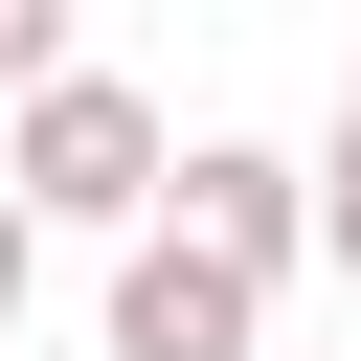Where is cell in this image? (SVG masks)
Segmentation results:
<instances>
[{"instance_id":"6da1fadb","label":"cell","mask_w":361,"mask_h":361,"mask_svg":"<svg viewBox=\"0 0 361 361\" xmlns=\"http://www.w3.org/2000/svg\"><path fill=\"white\" fill-rule=\"evenodd\" d=\"M158 90H113V68H45L23 113H0V203H23V248L45 226H158Z\"/></svg>"},{"instance_id":"7a4b0ae2","label":"cell","mask_w":361,"mask_h":361,"mask_svg":"<svg viewBox=\"0 0 361 361\" xmlns=\"http://www.w3.org/2000/svg\"><path fill=\"white\" fill-rule=\"evenodd\" d=\"M158 226H180L203 271H248V293H271V271L316 248V158H271V135H203V158H158Z\"/></svg>"},{"instance_id":"3957f363","label":"cell","mask_w":361,"mask_h":361,"mask_svg":"<svg viewBox=\"0 0 361 361\" xmlns=\"http://www.w3.org/2000/svg\"><path fill=\"white\" fill-rule=\"evenodd\" d=\"M248 338H271V293H248V271H203L180 226H135V248H113V361H248Z\"/></svg>"},{"instance_id":"277c9868","label":"cell","mask_w":361,"mask_h":361,"mask_svg":"<svg viewBox=\"0 0 361 361\" xmlns=\"http://www.w3.org/2000/svg\"><path fill=\"white\" fill-rule=\"evenodd\" d=\"M45 68H90V45H68V0H0V113H23Z\"/></svg>"},{"instance_id":"5b68a950","label":"cell","mask_w":361,"mask_h":361,"mask_svg":"<svg viewBox=\"0 0 361 361\" xmlns=\"http://www.w3.org/2000/svg\"><path fill=\"white\" fill-rule=\"evenodd\" d=\"M316 248H338V271H361V158H316Z\"/></svg>"},{"instance_id":"8992f818","label":"cell","mask_w":361,"mask_h":361,"mask_svg":"<svg viewBox=\"0 0 361 361\" xmlns=\"http://www.w3.org/2000/svg\"><path fill=\"white\" fill-rule=\"evenodd\" d=\"M23 271H45V248H23V203H0V338H23Z\"/></svg>"},{"instance_id":"52a82bcc","label":"cell","mask_w":361,"mask_h":361,"mask_svg":"<svg viewBox=\"0 0 361 361\" xmlns=\"http://www.w3.org/2000/svg\"><path fill=\"white\" fill-rule=\"evenodd\" d=\"M338 158H361V90H338Z\"/></svg>"}]
</instances>
